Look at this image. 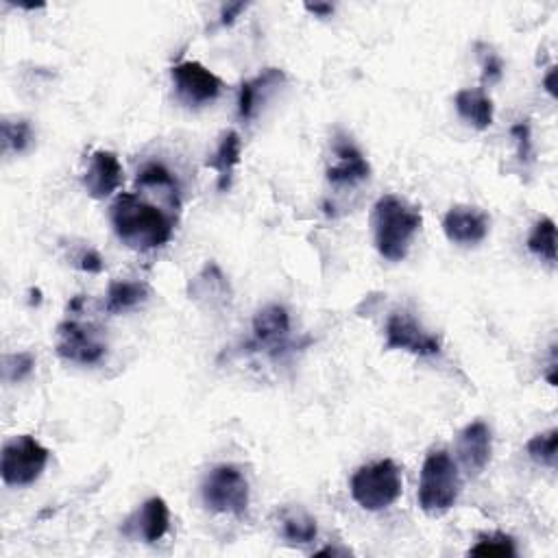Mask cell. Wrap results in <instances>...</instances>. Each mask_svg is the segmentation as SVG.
I'll use <instances>...</instances> for the list:
<instances>
[{"label":"cell","instance_id":"cell-21","mask_svg":"<svg viewBox=\"0 0 558 558\" xmlns=\"http://www.w3.org/2000/svg\"><path fill=\"white\" fill-rule=\"evenodd\" d=\"M284 537L293 543H310L317 539V521L303 511H288L282 517Z\"/></svg>","mask_w":558,"mask_h":558},{"label":"cell","instance_id":"cell-14","mask_svg":"<svg viewBox=\"0 0 558 558\" xmlns=\"http://www.w3.org/2000/svg\"><path fill=\"white\" fill-rule=\"evenodd\" d=\"M336 164L327 168V179L334 186H354L371 175L369 162L356 149V144L347 138H336L334 142Z\"/></svg>","mask_w":558,"mask_h":558},{"label":"cell","instance_id":"cell-1","mask_svg":"<svg viewBox=\"0 0 558 558\" xmlns=\"http://www.w3.org/2000/svg\"><path fill=\"white\" fill-rule=\"evenodd\" d=\"M116 236L125 242L129 249L151 251L164 247L173 238L175 221L173 216L157 208L138 192H123L112 203L109 210Z\"/></svg>","mask_w":558,"mask_h":558},{"label":"cell","instance_id":"cell-9","mask_svg":"<svg viewBox=\"0 0 558 558\" xmlns=\"http://www.w3.org/2000/svg\"><path fill=\"white\" fill-rule=\"evenodd\" d=\"M171 75L179 99L194 107L216 101L223 90V81L199 62H181L173 66Z\"/></svg>","mask_w":558,"mask_h":558},{"label":"cell","instance_id":"cell-16","mask_svg":"<svg viewBox=\"0 0 558 558\" xmlns=\"http://www.w3.org/2000/svg\"><path fill=\"white\" fill-rule=\"evenodd\" d=\"M286 81V75L279 68H266L256 79L245 81L240 86V99H238V114L240 118H253L256 109L264 103L266 94L279 88Z\"/></svg>","mask_w":558,"mask_h":558},{"label":"cell","instance_id":"cell-28","mask_svg":"<svg viewBox=\"0 0 558 558\" xmlns=\"http://www.w3.org/2000/svg\"><path fill=\"white\" fill-rule=\"evenodd\" d=\"M502 79V62L500 57L489 55L487 64H484V81H500Z\"/></svg>","mask_w":558,"mask_h":558},{"label":"cell","instance_id":"cell-8","mask_svg":"<svg viewBox=\"0 0 558 558\" xmlns=\"http://www.w3.org/2000/svg\"><path fill=\"white\" fill-rule=\"evenodd\" d=\"M386 349H402L415 356H436L441 351V341L423 330L412 314L393 312L386 321Z\"/></svg>","mask_w":558,"mask_h":558},{"label":"cell","instance_id":"cell-25","mask_svg":"<svg viewBox=\"0 0 558 558\" xmlns=\"http://www.w3.org/2000/svg\"><path fill=\"white\" fill-rule=\"evenodd\" d=\"M35 367V358L31 354H9L3 362L5 382H20L31 375Z\"/></svg>","mask_w":558,"mask_h":558},{"label":"cell","instance_id":"cell-19","mask_svg":"<svg viewBox=\"0 0 558 558\" xmlns=\"http://www.w3.org/2000/svg\"><path fill=\"white\" fill-rule=\"evenodd\" d=\"M149 297V286L142 282H114L107 290L105 310L109 314H118L136 308L138 303Z\"/></svg>","mask_w":558,"mask_h":558},{"label":"cell","instance_id":"cell-22","mask_svg":"<svg viewBox=\"0 0 558 558\" xmlns=\"http://www.w3.org/2000/svg\"><path fill=\"white\" fill-rule=\"evenodd\" d=\"M556 447H558V430H550L532 436L526 445L528 456L539 465L554 467L556 465Z\"/></svg>","mask_w":558,"mask_h":558},{"label":"cell","instance_id":"cell-31","mask_svg":"<svg viewBox=\"0 0 558 558\" xmlns=\"http://www.w3.org/2000/svg\"><path fill=\"white\" fill-rule=\"evenodd\" d=\"M543 86L550 92V96H556V68H550L548 77L543 79Z\"/></svg>","mask_w":558,"mask_h":558},{"label":"cell","instance_id":"cell-5","mask_svg":"<svg viewBox=\"0 0 558 558\" xmlns=\"http://www.w3.org/2000/svg\"><path fill=\"white\" fill-rule=\"evenodd\" d=\"M48 458H51V452L38 439L29 434L16 436L3 447L0 476L7 487H29L44 473Z\"/></svg>","mask_w":558,"mask_h":558},{"label":"cell","instance_id":"cell-27","mask_svg":"<svg viewBox=\"0 0 558 558\" xmlns=\"http://www.w3.org/2000/svg\"><path fill=\"white\" fill-rule=\"evenodd\" d=\"M103 266H105L103 258L99 256V251H94V249H88L79 258V269L86 271V273H101Z\"/></svg>","mask_w":558,"mask_h":558},{"label":"cell","instance_id":"cell-17","mask_svg":"<svg viewBox=\"0 0 558 558\" xmlns=\"http://www.w3.org/2000/svg\"><path fill=\"white\" fill-rule=\"evenodd\" d=\"M456 112L467 120L471 127L489 129L493 125V101L484 94L482 88L460 90L456 94Z\"/></svg>","mask_w":558,"mask_h":558},{"label":"cell","instance_id":"cell-26","mask_svg":"<svg viewBox=\"0 0 558 558\" xmlns=\"http://www.w3.org/2000/svg\"><path fill=\"white\" fill-rule=\"evenodd\" d=\"M511 131H513V136L517 138V144H519V157H521V160H530V155H532L530 125L528 123H519Z\"/></svg>","mask_w":558,"mask_h":558},{"label":"cell","instance_id":"cell-29","mask_svg":"<svg viewBox=\"0 0 558 558\" xmlns=\"http://www.w3.org/2000/svg\"><path fill=\"white\" fill-rule=\"evenodd\" d=\"M245 9H247V3H229V5H225L223 7V14H221V24H223V27H229V24H234V20Z\"/></svg>","mask_w":558,"mask_h":558},{"label":"cell","instance_id":"cell-12","mask_svg":"<svg viewBox=\"0 0 558 558\" xmlns=\"http://www.w3.org/2000/svg\"><path fill=\"white\" fill-rule=\"evenodd\" d=\"M491 450V430L484 421H473L460 432L456 452L460 463H463V467L469 473H473V476H478V473H482L484 467L489 465Z\"/></svg>","mask_w":558,"mask_h":558},{"label":"cell","instance_id":"cell-23","mask_svg":"<svg viewBox=\"0 0 558 558\" xmlns=\"http://www.w3.org/2000/svg\"><path fill=\"white\" fill-rule=\"evenodd\" d=\"M473 556H515V541L504 535V532H493V535H484L480 541L469 550Z\"/></svg>","mask_w":558,"mask_h":558},{"label":"cell","instance_id":"cell-13","mask_svg":"<svg viewBox=\"0 0 558 558\" xmlns=\"http://www.w3.org/2000/svg\"><path fill=\"white\" fill-rule=\"evenodd\" d=\"M120 184H123V166H120L116 153L103 149L94 151L86 177H83V186H86L90 197L105 199L116 192Z\"/></svg>","mask_w":558,"mask_h":558},{"label":"cell","instance_id":"cell-4","mask_svg":"<svg viewBox=\"0 0 558 558\" xmlns=\"http://www.w3.org/2000/svg\"><path fill=\"white\" fill-rule=\"evenodd\" d=\"M402 489V471L388 458L360 467L351 478V497L358 506L371 513L384 511V508L395 504L402 495Z\"/></svg>","mask_w":558,"mask_h":558},{"label":"cell","instance_id":"cell-10","mask_svg":"<svg viewBox=\"0 0 558 558\" xmlns=\"http://www.w3.org/2000/svg\"><path fill=\"white\" fill-rule=\"evenodd\" d=\"M288 336H290V317L286 308L282 306H266L262 308L256 319H253V347L258 351H264L273 358H277L279 354L290 347L288 345Z\"/></svg>","mask_w":558,"mask_h":558},{"label":"cell","instance_id":"cell-15","mask_svg":"<svg viewBox=\"0 0 558 558\" xmlns=\"http://www.w3.org/2000/svg\"><path fill=\"white\" fill-rule=\"evenodd\" d=\"M171 526V511L162 497H151L142 504L140 511L129 521V528L136 530V537L147 543L160 541Z\"/></svg>","mask_w":558,"mask_h":558},{"label":"cell","instance_id":"cell-11","mask_svg":"<svg viewBox=\"0 0 558 558\" xmlns=\"http://www.w3.org/2000/svg\"><path fill=\"white\" fill-rule=\"evenodd\" d=\"M489 216L469 205H456L443 218V232L456 245H478L489 234Z\"/></svg>","mask_w":558,"mask_h":558},{"label":"cell","instance_id":"cell-2","mask_svg":"<svg viewBox=\"0 0 558 558\" xmlns=\"http://www.w3.org/2000/svg\"><path fill=\"white\" fill-rule=\"evenodd\" d=\"M375 247L388 262H402L408 256L410 242L421 229V212L408 201L386 194L373 208Z\"/></svg>","mask_w":558,"mask_h":558},{"label":"cell","instance_id":"cell-20","mask_svg":"<svg viewBox=\"0 0 558 558\" xmlns=\"http://www.w3.org/2000/svg\"><path fill=\"white\" fill-rule=\"evenodd\" d=\"M528 249L545 262H556V225L552 218H541L535 223L528 236Z\"/></svg>","mask_w":558,"mask_h":558},{"label":"cell","instance_id":"cell-30","mask_svg":"<svg viewBox=\"0 0 558 558\" xmlns=\"http://www.w3.org/2000/svg\"><path fill=\"white\" fill-rule=\"evenodd\" d=\"M306 11H310V14H314L317 18H327V16L334 14V7L327 5V3H314V5L308 3Z\"/></svg>","mask_w":558,"mask_h":558},{"label":"cell","instance_id":"cell-3","mask_svg":"<svg viewBox=\"0 0 558 558\" xmlns=\"http://www.w3.org/2000/svg\"><path fill=\"white\" fill-rule=\"evenodd\" d=\"M460 473L445 450L432 452L421 469L419 506L430 517H441L458 502Z\"/></svg>","mask_w":558,"mask_h":558},{"label":"cell","instance_id":"cell-18","mask_svg":"<svg viewBox=\"0 0 558 558\" xmlns=\"http://www.w3.org/2000/svg\"><path fill=\"white\" fill-rule=\"evenodd\" d=\"M240 151H242V142H240L238 133L236 131L223 133L216 153L208 162V166L214 168V171L218 173V190H227L229 186H232L234 168L240 164Z\"/></svg>","mask_w":558,"mask_h":558},{"label":"cell","instance_id":"cell-24","mask_svg":"<svg viewBox=\"0 0 558 558\" xmlns=\"http://www.w3.org/2000/svg\"><path fill=\"white\" fill-rule=\"evenodd\" d=\"M31 125L27 120H16V123H3V147L5 153H22L31 144Z\"/></svg>","mask_w":558,"mask_h":558},{"label":"cell","instance_id":"cell-32","mask_svg":"<svg viewBox=\"0 0 558 558\" xmlns=\"http://www.w3.org/2000/svg\"><path fill=\"white\" fill-rule=\"evenodd\" d=\"M334 556V554H347L345 550H336V548H325V550H321V552H317V556Z\"/></svg>","mask_w":558,"mask_h":558},{"label":"cell","instance_id":"cell-6","mask_svg":"<svg viewBox=\"0 0 558 558\" xmlns=\"http://www.w3.org/2000/svg\"><path fill=\"white\" fill-rule=\"evenodd\" d=\"M203 502L214 513L242 517L249 506V482L234 465H218L203 482Z\"/></svg>","mask_w":558,"mask_h":558},{"label":"cell","instance_id":"cell-7","mask_svg":"<svg viewBox=\"0 0 558 558\" xmlns=\"http://www.w3.org/2000/svg\"><path fill=\"white\" fill-rule=\"evenodd\" d=\"M55 351L59 358H64L68 362H77V365H96V362H101L105 358L107 347L92 325L64 321L57 327Z\"/></svg>","mask_w":558,"mask_h":558}]
</instances>
